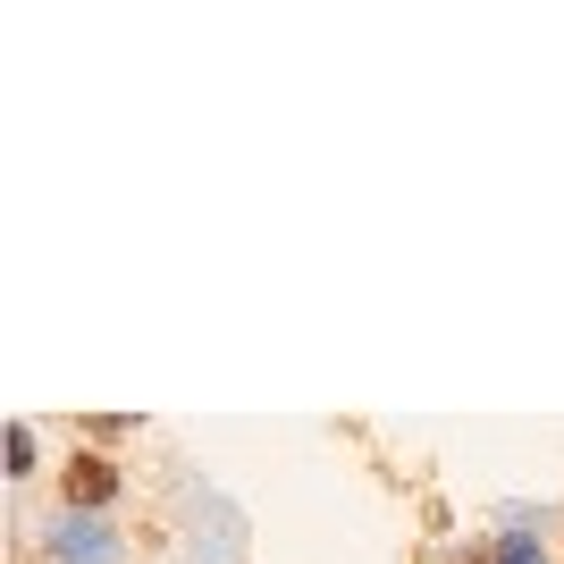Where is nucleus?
<instances>
[{"label": "nucleus", "mask_w": 564, "mask_h": 564, "mask_svg": "<svg viewBox=\"0 0 564 564\" xmlns=\"http://www.w3.org/2000/svg\"><path fill=\"white\" fill-rule=\"evenodd\" d=\"M43 556L51 564H127V540H118V522L110 514H51V531H43Z\"/></svg>", "instance_id": "f257e3e1"}, {"label": "nucleus", "mask_w": 564, "mask_h": 564, "mask_svg": "<svg viewBox=\"0 0 564 564\" xmlns=\"http://www.w3.org/2000/svg\"><path fill=\"white\" fill-rule=\"evenodd\" d=\"M59 497H68V514H110V506H118V464H110V455H68Z\"/></svg>", "instance_id": "f03ea898"}, {"label": "nucleus", "mask_w": 564, "mask_h": 564, "mask_svg": "<svg viewBox=\"0 0 564 564\" xmlns=\"http://www.w3.org/2000/svg\"><path fill=\"white\" fill-rule=\"evenodd\" d=\"M9 464H18V480L34 471V430H25V422H9Z\"/></svg>", "instance_id": "7ed1b4c3"}, {"label": "nucleus", "mask_w": 564, "mask_h": 564, "mask_svg": "<svg viewBox=\"0 0 564 564\" xmlns=\"http://www.w3.org/2000/svg\"><path fill=\"white\" fill-rule=\"evenodd\" d=\"M497 564H540V540H522V531H506V540H497Z\"/></svg>", "instance_id": "20e7f679"}]
</instances>
